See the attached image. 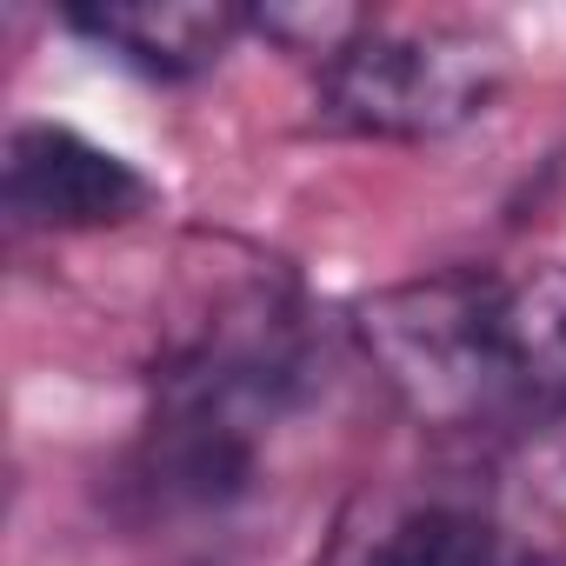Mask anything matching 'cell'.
Segmentation results:
<instances>
[{"label":"cell","instance_id":"cell-1","mask_svg":"<svg viewBox=\"0 0 566 566\" xmlns=\"http://www.w3.org/2000/svg\"><path fill=\"white\" fill-rule=\"evenodd\" d=\"M354 334L420 427L520 433L566 413V260L407 280L360 301Z\"/></svg>","mask_w":566,"mask_h":566},{"label":"cell","instance_id":"cell-2","mask_svg":"<svg viewBox=\"0 0 566 566\" xmlns=\"http://www.w3.org/2000/svg\"><path fill=\"white\" fill-rule=\"evenodd\" d=\"M307 394V327L266 294L227 307L154 380V413L120 467L134 520H200L253 493L266 433Z\"/></svg>","mask_w":566,"mask_h":566},{"label":"cell","instance_id":"cell-3","mask_svg":"<svg viewBox=\"0 0 566 566\" xmlns=\"http://www.w3.org/2000/svg\"><path fill=\"white\" fill-rule=\"evenodd\" d=\"M506 81V48L467 21H360L321 61V127L360 140H440L486 114Z\"/></svg>","mask_w":566,"mask_h":566},{"label":"cell","instance_id":"cell-4","mask_svg":"<svg viewBox=\"0 0 566 566\" xmlns=\"http://www.w3.org/2000/svg\"><path fill=\"white\" fill-rule=\"evenodd\" d=\"M154 207V180L120 160L114 147L87 140L61 120H21L8 134V213L14 227L41 233H81V227H120Z\"/></svg>","mask_w":566,"mask_h":566},{"label":"cell","instance_id":"cell-5","mask_svg":"<svg viewBox=\"0 0 566 566\" xmlns=\"http://www.w3.org/2000/svg\"><path fill=\"white\" fill-rule=\"evenodd\" d=\"M61 21L67 34L94 41L101 54L154 81L207 74L253 28V14L233 0H114V8H67Z\"/></svg>","mask_w":566,"mask_h":566},{"label":"cell","instance_id":"cell-6","mask_svg":"<svg viewBox=\"0 0 566 566\" xmlns=\"http://www.w3.org/2000/svg\"><path fill=\"white\" fill-rule=\"evenodd\" d=\"M367 566H539V553L473 500H427L374 539Z\"/></svg>","mask_w":566,"mask_h":566}]
</instances>
